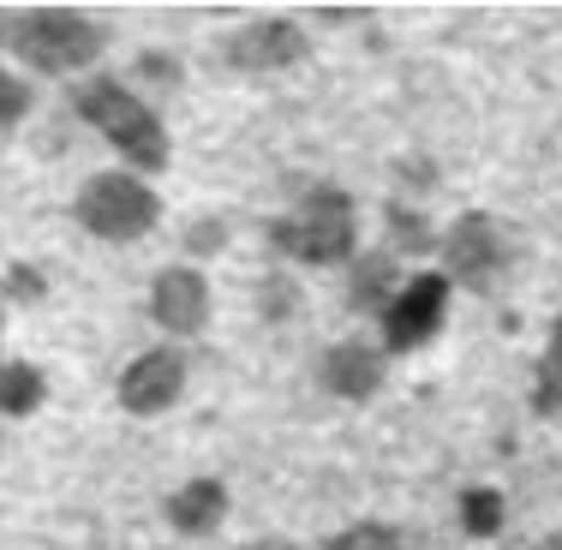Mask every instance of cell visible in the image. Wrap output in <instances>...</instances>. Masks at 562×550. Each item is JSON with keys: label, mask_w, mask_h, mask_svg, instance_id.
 <instances>
[{"label": "cell", "mask_w": 562, "mask_h": 550, "mask_svg": "<svg viewBox=\"0 0 562 550\" xmlns=\"http://www.w3.org/2000/svg\"><path fill=\"white\" fill-rule=\"evenodd\" d=\"M48 395V378L31 366V359H7V371H0V413L7 419H31L36 407H43Z\"/></svg>", "instance_id": "obj_12"}, {"label": "cell", "mask_w": 562, "mask_h": 550, "mask_svg": "<svg viewBox=\"0 0 562 550\" xmlns=\"http://www.w3.org/2000/svg\"><path fill=\"white\" fill-rule=\"evenodd\" d=\"M324 389L341 401H371L383 389V353L366 341H341L324 353Z\"/></svg>", "instance_id": "obj_10"}, {"label": "cell", "mask_w": 562, "mask_h": 550, "mask_svg": "<svg viewBox=\"0 0 562 550\" xmlns=\"http://www.w3.org/2000/svg\"><path fill=\"white\" fill-rule=\"evenodd\" d=\"M144 66H150V78H162V85H173V60H168V55H144V60H138V72H144Z\"/></svg>", "instance_id": "obj_22"}, {"label": "cell", "mask_w": 562, "mask_h": 550, "mask_svg": "<svg viewBox=\"0 0 562 550\" xmlns=\"http://www.w3.org/2000/svg\"><path fill=\"white\" fill-rule=\"evenodd\" d=\"M7 48L31 72H78V66H90L109 48V31L78 7H36L12 19Z\"/></svg>", "instance_id": "obj_3"}, {"label": "cell", "mask_w": 562, "mask_h": 550, "mask_svg": "<svg viewBox=\"0 0 562 550\" xmlns=\"http://www.w3.org/2000/svg\"><path fill=\"white\" fill-rule=\"evenodd\" d=\"M461 527H467V539H497L503 532V496L491 485H473L461 496Z\"/></svg>", "instance_id": "obj_15"}, {"label": "cell", "mask_w": 562, "mask_h": 550, "mask_svg": "<svg viewBox=\"0 0 562 550\" xmlns=\"http://www.w3.org/2000/svg\"><path fill=\"white\" fill-rule=\"evenodd\" d=\"M329 550H401V532L390 527V520H359V527L336 532Z\"/></svg>", "instance_id": "obj_16"}, {"label": "cell", "mask_w": 562, "mask_h": 550, "mask_svg": "<svg viewBox=\"0 0 562 550\" xmlns=\"http://www.w3.org/2000/svg\"><path fill=\"white\" fill-rule=\"evenodd\" d=\"M72 216L97 239H144L162 222V198L132 173H90L72 198Z\"/></svg>", "instance_id": "obj_4"}, {"label": "cell", "mask_w": 562, "mask_h": 550, "mask_svg": "<svg viewBox=\"0 0 562 550\" xmlns=\"http://www.w3.org/2000/svg\"><path fill=\"white\" fill-rule=\"evenodd\" d=\"M150 317L162 324L168 335H198L210 324V281L186 263H173L150 281Z\"/></svg>", "instance_id": "obj_9"}, {"label": "cell", "mask_w": 562, "mask_h": 550, "mask_svg": "<svg viewBox=\"0 0 562 550\" xmlns=\"http://www.w3.org/2000/svg\"><path fill=\"white\" fill-rule=\"evenodd\" d=\"M539 550H562V532H551V539H544Z\"/></svg>", "instance_id": "obj_24"}, {"label": "cell", "mask_w": 562, "mask_h": 550, "mask_svg": "<svg viewBox=\"0 0 562 550\" xmlns=\"http://www.w3.org/2000/svg\"><path fill=\"white\" fill-rule=\"evenodd\" d=\"M353 239H359V216L341 186H305L300 204L270 222V246L288 251L293 263H341L353 258Z\"/></svg>", "instance_id": "obj_2"}, {"label": "cell", "mask_w": 562, "mask_h": 550, "mask_svg": "<svg viewBox=\"0 0 562 550\" xmlns=\"http://www.w3.org/2000/svg\"><path fill=\"white\" fill-rule=\"evenodd\" d=\"M395 263L390 258H359L353 263V312H390L395 305Z\"/></svg>", "instance_id": "obj_13"}, {"label": "cell", "mask_w": 562, "mask_h": 550, "mask_svg": "<svg viewBox=\"0 0 562 550\" xmlns=\"http://www.w3.org/2000/svg\"><path fill=\"white\" fill-rule=\"evenodd\" d=\"M390 227H395V239H401V251H431V234H425L419 227V216H413V210H390Z\"/></svg>", "instance_id": "obj_20"}, {"label": "cell", "mask_w": 562, "mask_h": 550, "mask_svg": "<svg viewBox=\"0 0 562 550\" xmlns=\"http://www.w3.org/2000/svg\"><path fill=\"white\" fill-rule=\"evenodd\" d=\"M222 239H227L222 216H204V222L186 227V251H192V258H210V251H222Z\"/></svg>", "instance_id": "obj_19"}, {"label": "cell", "mask_w": 562, "mask_h": 550, "mask_svg": "<svg viewBox=\"0 0 562 550\" xmlns=\"http://www.w3.org/2000/svg\"><path fill=\"white\" fill-rule=\"evenodd\" d=\"M31 114V85H24V72H0V126H19V120Z\"/></svg>", "instance_id": "obj_18"}, {"label": "cell", "mask_w": 562, "mask_h": 550, "mask_svg": "<svg viewBox=\"0 0 562 550\" xmlns=\"http://www.w3.org/2000/svg\"><path fill=\"white\" fill-rule=\"evenodd\" d=\"M246 550H293V545H288V539H251Z\"/></svg>", "instance_id": "obj_23"}, {"label": "cell", "mask_w": 562, "mask_h": 550, "mask_svg": "<svg viewBox=\"0 0 562 550\" xmlns=\"http://www.w3.org/2000/svg\"><path fill=\"white\" fill-rule=\"evenodd\" d=\"M186 389V359L173 347H144L126 371H120V407L126 413H168Z\"/></svg>", "instance_id": "obj_8"}, {"label": "cell", "mask_w": 562, "mask_h": 550, "mask_svg": "<svg viewBox=\"0 0 562 550\" xmlns=\"http://www.w3.org/2000/svg\"><path fill=\"white\" fill-rule=\"evenodd\" d=\"M532 413H562V317L551 324V341H544V359H539V383H532Z\"/></svg>", "instance_id": "obj_14"}, {"label": "cell", "mask_w": 562, "mask_h": 550, "mask_svg": "<svg viewBox=\"0 0 562 550\" xmlns=\"http://www.w3.org/2000/svg\"><path fill=\"white\" fill-rule=\"evenodd\" d=\"M305 55H312V43H305V31L293 19L239 24L222 48V60L234 66V72H288V66H300Z\"/></svg>", "instance_id": "obj_6"}, {"label": "cell", "mask_w": 562, "mask_h": 550, "mask_svg": "<svg viewBox=\"0 0 562 550\" xmlns=\"http://www.w3.org/2000/svg\"><path fill=\"white\" fill-rule=\"evenodd\" d=\"M168 520L186 532V539L216 532L227 520V485H222V479H192V485H180L168 496Z\"/></svg>", "instance_id": "obj_11"}, {"label": "cell", "mask_w": 562, "mask_h": 550, "mask_svg": "<svg viewBox=\"0 0 562 550\" xmlns=\"http://www.w3.org/2000/svg\"><path fill=\"white\" fill-rule=\"evenodd\" d=\"M72 109L85 114V126H97L132 168H144V173L168 168L173 150H168L162 120L144 109V97H132L120 78H85V85L72 90Z\"/></svg>", "instance_id": "obj_1"}, {"label": "cell", "mask_w": 562, "mask_h": 550, "mask_svg": "<svg viewBox=\"0 0 562 550\" xmlns=\"http://www.w3.org/2000/svg\"><path fill=\"white\" fill-rule=\"evenodd\" d=\"M258 305H263V317H270V324H288V317L300 312V288H293L288 276H263Z\"/></svg>", "instance_id": "obj_17"}, {"label": "cell", "mask_w": 562, "mask_h": 550, "mask_svg": "<svg viewBox=\"0 0 562 550\" xmlns=\"http://www.w3.org/2000/svg\"><path fill=\"white\" fill-rule=\"evenodd\" d=\"M443 312H449V276H413L407 288L395 293V305L383 312V347L390 353H413L425 347L437 329H443Z\"/></svg>", "instance_id": "obj_5"}, {"label": "cell", "mask_w": 562, "mask_h": 550, "mask_svg": "<svg viewBox=\"0 0 562 550\" xmlns=\"http://www.w3.org/2000/svg\"><path fill=\"white\" fill-rule=\"evenodd\" d=\"M443 263H449L454 281H467V288H491V281L503 276V263H508L497 222H491L485 210L454 216V227L443 234Z\"/></svg>", "instance_id": "obj_7"}, {"label": "cell", "mask_w": 562, "mask_h": 550, "mask_svg": "<svg viewBox=\"0 0 562 550\" xmlns=\"http://www.w3.org/2000/svg\"><path fill=\"white\" fill-rule=\"evenodd\" d=\"M7 293H12V300H36V293H48V281L36 276L31 263H12V270H7Z\"/></svg>", "instance_id": "obj_21"}]
</instances>
